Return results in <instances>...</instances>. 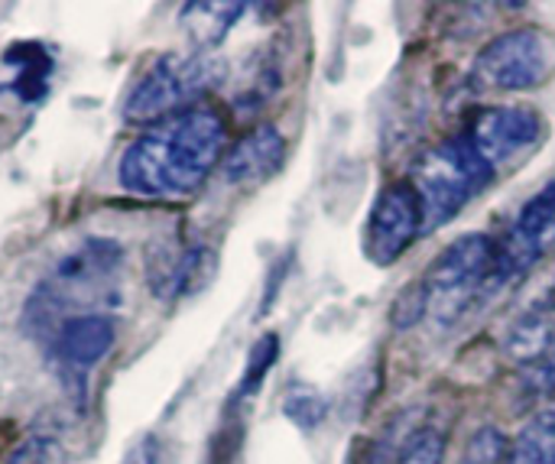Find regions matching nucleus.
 I'll return each mask as SVG.
<instances>
[{"label":"nucleus","mask_w":555,"mask_h":464,"mask_svg":"<svg viewBox=\"0 0 555 464\" xmlns=\"http://www.w3.org/2000/svg\"><path fill=\"white\" fill-rule=\"evenodd\" d=\"M228 146V120L211 104H192L150 124L117 163V182L140 198L179 202L195 195Z\"/></svg>","instance_id":"f257e3e1"},{"label":"nucleus","mask_w":555,"mask_h":464,"mask_svg":"<svg viewBox=\"0 0 555 464\" xmlns=\"http://www.w3.org/2000/svg\"><path fill=\"white\" fill-rule=\"evenodd\" d=\"M494 179V169L478 156L465 133L429 146L410 169V182L423 205V228L436 231L459 218V211L481 195Z\"/></svg>","instance_id":"f03ea898"},{"label":"nucleus","mask_w":555,"mask_h":464,"mask_svg":"<svg viewBox=\"0 0 555 464\" xmlns=\"http://www.w3.org/2000/svg\"><path fill=\"white\" fill-rule=\"evenodd\" d=\"M498 260L501 244L491 234H462L433 260L423 280L433 302L429 309L439 319V325H455L481 293L501 286Z\"/></svg>","instance_id":"7ed1b4c3"},{"label":"nucleus","mask_w":555,"mask_h":464,"mask_svg":"<svg viewBox=\"0 0 555 464\" xmlns=\"http://www.w3.org/2000/svg\"><path fill=\"white\" fill-rule=\"evenodd\" d=\"M218 81H221V62L202 52L159 55L130 88L124 117L133 124H156L169 114L192 107V101L211 91Z\"/></svg>","instance_id":"20e7f679"},{"label":"nucleus","mask_w":555,"mask_h":464,"mask_svg":"<svg viewBox=\"0 0 555 464\" xmlns=\"http://www.w3.org/2000/svg\"><path fill=\"white\" fill-rule=\"evenodd\" d=\"M555 72V39L540 26H517L494 36L475 59L472 78L481 91H533Z\"/></svg>","instance_id":"39448f33"},{"label":"nucleus","mask_w":555,"mask_h":464,"mask_svg":"<svg viewBox=\"0 0 555 464\" xmlns=\"http://www.w3.org/2000/svg\"><path fill=\"white\" fill-rule=\"evenodd\" d=\"M423 205L410 179H393L377 192L367 218V257L377 267L397 263L423 234Z\"/></svg>","instance_id":"423d86ee"},{"label":"nucleus","mask_w":555,"mask_h":464,"mask_svg":"<svg viewBox=\"0 0 555 464\" xmlns=\"http://www.w3.org/2000/svg\"><path fill=\"white\" fill-rule=\"evenodd\" d=\"M465 140L478 150V156L491 169H498L501 163H511L514 156L533 150L543 140V114L524 104L481 107L472 117Z\"/></svg>","instance_id":"0eeeda50"},{"label":"nucleus","mask_w":555,"mask_h":464,"mask_svg":"<svg viewBox=\"0 0 555 464\" xmlns=\"http://www.w3.org/2000/svg\"><path fill=\"white\" fill-rule=\"evenodd\" d=\"M555 247V182H550L540 195H533L507 241L501 244V260H498V283L504 286L507 280H520L524 273H530L550 250Z\"/></svg>","instance_id":"6e6552de"},{"label":"nucleus","mask_w":555,"mask_h":464,"mask_svg":"<svg viewBox=\"0 0 555 464\" xmlns=\"http://www.w3.org/2000/svg\"><path fill=\"white\" fill-rule=\"evenodd\" d=\"M211 267H215V257L208 247L172 234V237H163L156 247H150L146 283L156 299L176 302L189 296L192 289H198L208 280Z\"/></svg>","instance_id":"1a4fd4ad"},{"label":"nucleus","mask_w":555,"mask_h":464,"mask_svg":"<svg viewBox=\"0 0 555 464\" xmlns=\"http://www.w3.org/2000/svg\"><path fill=\"white\" fill-rule=\"evenodd\" d=\"M117 341V322L101 312L75 315L59 322L52 332V358L68 377L88 374L94 364H101Z\"/></svg>","instance_id":"9d476101"},{"label":"nucleus","mask_w":555,"mask_h":464,"mask_svg":"<svg viewBox=\"0 0 555 464\" xmlns=\"http://www.w3.org/2000/svg\"><path fill=\"white\" fill-rule=\"evenodd\" d=\"M286 159V137L276 124H257L247 137H241L224 156V182L228 185H260Z\"/></svg>","instance_id":"9b49d317"},{"label":"nucleus","mask_w":555,"mask_h":464,"mask_svg":"<svg viewBox=\"0 0 555 464\" xmlns=\"http://www.w3.org/2000/svg\"><path fill=\"white\" fill-rule=\"evenodd\" d=\"M3 65L10 68L3 91L13 94L20 104H36L49 94V78L55 62L42 42H13L3 52Z\"/></svg>","instance_id":"f8f14e48"},{"label":"nucleus","mask_w":555,"mask_h":464,"mask_svg":"<svg viewBox=\"0 0 555 464\" xmlns=\"http://www.w3.org/2000/svg\"><path fill=\"white\" fill-rule=\"evenodd\" d=\"M504 348L514 361L524 364H540L555 351V299L553 302H540L533 309H527L507 332Z\"/></svg>","instance_id":"ddd939ff"},{"label":"nucleus","mask_w":555,"mask_h":464,"mask_svg":"<svg viewBox=\"0 0 555 464\" xmlns=\"http://www.w3.org/2000/svg\"><path fill=\"white\" fill-rule=\"evenodd\" d=\"M244 13H247V3L198 0V3H185L182 7V26H185L189 39L198 49H208V46H218L237 26V20Z\"/></svg>","instance_id":"4468645a"},{"label":"nucleus","mask_w":555,"mask_h":464,"mask_svg":"<svg viewBox=\"0 0 555 464\" xmlns=\"http://www.w3.org/2000/svg\"><path fill=\"white\" fill-rule=\"evenodd\" d=\"M120 260H124L120 244L104 241V237H94V241H85L75 254H68V257L59 263L55 276H59V283H65V286L94 283V280L107 276Z\"/></svg>","instance_id":"2eb2a0df"},{"label":"nucleus","mask_w":555,"mask_h":464,"mask_svg":"<svg viewBox=\"0 0 555 464\" xmlns=\"http://www.w3.org/2000/svg\"><path fill=\"white\" fill-rule=\"evenodd\" d=\"M504 464H555V410H543L520 426Z\"/></svg>","instance_id":"dca6fc26"},{"label":"nucleus","mask_w":555,"mask_h":464,"mask_svg":"<svg viewBox=\"0 0 555 464\" xmlns=\"http://www.w3.org/2000/svg\"><path fill=\"white\" fill-rule=\"evenodd\" d=\"M276 358H280V338H276L273 332L260 335V338L254 341L250 355H247L241 384H237V390H234V403H237V400H250V397L263 387V381H267V374L273 371Z\"/></svg>","instance_id":"f3484780"},{"label":"nucleus","mask_w":555,"mask_h":464,"mask_svg":"<svg viewBox=\"0 0 555 464\" xmlns=\"http://www.w3.org/2000/svg\"><path fill=\"white\" fill-rule=\"evenodd\" d=\"M283 416L296 429L312 433V429H319L328 420V400L319 390H312V387H302V384L289 387V394L283 397Z\"/></svg>","instance_id":"a211bd4d"},{"label":"nucleus","mask_w":555,"mask_h":464,"mask_svg":"<svg viewBox=\"0 0 555 464\" xmlns=\"http://www.w3.org/2000/svg\"><path fill=\"white\" fill-rule=\"evenodd\" d=\"M429 312V289H426V280H416L410 286L400 289V296L393 299V309H390V325L406 332L413 325H420Z\"/></svg>","instance_id":"6ab92c4d"},{"label":"nucleus","mask_w":555,"mask_h":464,"mask_svg":"<svg viewBox=\"0 0 555 464\" xmlns=\"http://www.w3.org/2000/svg\"><path fill=\"white\" fill-rule=\"evenodd\" d=\"M446 436L439 429H420L397 455V464H442L446 462Z\"/></svg>","instance_id":"aec40b11"},{"label":"nucleus","mask_w":555,"mask_h":464,"mask_svg":"<svg viewBox=\"0 0 555 464\" xmlns=\"http://www.w3.org/2000/svg\"><path fill=\"white\" fill-rule=\"evenodd\" d=\"M507 439L501 429L494 426H485L478 429L472 439H468V449H465V464H504L507 462Z\"/></svg>","instance_id":"412c9836"},{"label":"nucleus","mask_w":555,"mask_h":464,"mask_svg":"<svg viewBox=\"0 0 555 464\" xmlns=\"http://www.w3.org/2000/svg\"><path fill=\"white\" fill-rule=\"evenodd\" d=\"M7 464H68L65 449L52 436H29L23 446L13 449Z\"/></svg>","instance_id":"4be33fe9"},{"label":"nucleus","mask_w":555,"mask_h":464,"mask_svg":"<svg viewBox=\"0 0 555 464\" xmlns=\"http://www.w3.org/2000/svg\"><path fill=\"white\" fill-rule=\"evenodd\" d=\"M120 464H163V446H159V439H156V436L137 439V442L127 449V455H124V462Z\"/></svg>","instance_id":"5701e85b"},{"label":"nucleus","mask_w":555,"mask_h":464,"mask_svg":"<svg viewBox=\"0 0 555 464\" xmlns=\"http://www.w3.org/2000/svg\"><path fill=\"white\" fill-rule=\"evenodd\" d=\"M527 387L530 390H537V394H553L555 390V351L546 358V361H540V364H533L530 368V374H527Z\"/></svg>","instance_id":"b1692460"}]
</instances>
